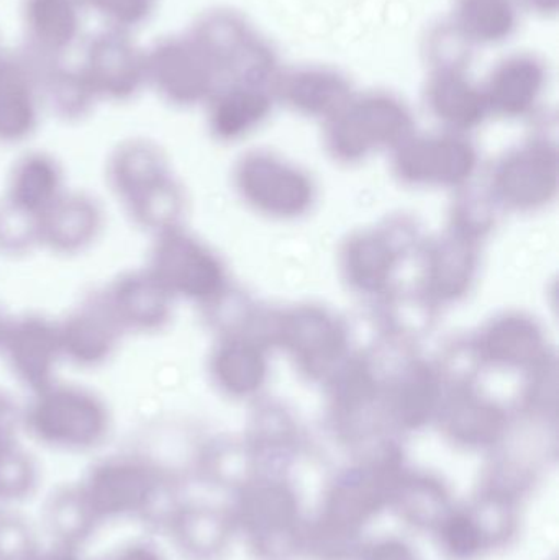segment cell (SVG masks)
Returning <instances> with one entry per match:
<instances>
[{"mask_svg": "<svg viewBox=\"0 0 559 560\" xmlns=\"http://www.w3.org/2000/svg\"><path fill=\"white\" fill-rule=\"evenodd\" d=\"M78 489L97 528L128 520L161 528L180 502L171 474L153 457L138 453L110 454L95 460Z\"/></svg>", "mask_w": 559, "mask_h": 560, "instance_id": "1", "label": "cell"}, {"mask_svg": "<svg viewBox=\"0 0 559 560\" xmlns=\"http://www.w3.org/2000/svg\"><path fill=\"white\" fill-rule=\"evenodd\" d=\"M112 428L107 400L88 385L56 378L22 405V433L58 453H92L107 443Z\"/></svg>", "mask_w": 559, "mask_h": 560, "instance_id": "2", "label": "cell"}, {"mask_svg": "<svg viewBox=\"0 0 559 560\" xmlns=\"http://www.w3.org/2000/svg\"><path fill=\"white\" fill-rule=\"evenodd\" d=\"M105 183L125 215L150 236L176 229L180 192L163 154L148 143L118 148L105 167Z\"/></svg>", "mask_w": 559, "mask_h": 560, "instance_id": "3", "label": "cell"}, {"mask_svg": "<svg viewBox=\"0 0 559 560\" xmlns=\"http://www.w3.org/2000/svg\"><path fill=\"white\" fill-rule=\"evenodd\" d=\"M236 536L259 560L299 555L307 518L298 490L281 476L263 474L235 493L230 506Z\"/></svg>", "mask_w": 559, "mask_h": 560, "instance_id": "4", "label": "cell"}, {"mask_svg": "<svg viewBox=\"0 0 559 560\" xmlns=\"http://www.w3.org/2000/svg\"><path fill=\"white\" fill-rule=\"evenodd\" d=\"M394 464H364L331 480L312 525L338 538L363 545L368 526L389 510L391 493L400 474Z\"/></svg>", "mask_w": 559, "mask_h": 560, "instance_id": "5", "label": "cell"}, {"mask_svg": "<svg viewBox=\"0 0 559 560\" xmlns=\"http://www.w3.org/2000/svg\"><path fill=\"white\" fill-rule=\"evenodd\" d=\"M519 532L521 506L476 492L471 502L449 510L432 538L445 560H482L508 548Z\"/></svg>", "mask_w": 559, "mask_h": 560, "instance_id": "6", "label": "cell"}, {"mask_svg": "<svg viewBox=\"0 0 559 560\" xmlns=\"http://www.w3.org/2000/svg\"><path fill=\"white\" fill-rule=\"evenodd\" d=\"M0 355L12 377L28 394L58 378L62 364L58 322L42 313H23L5 318Z\"/></svg>", "mask_w": 559, "mask_h": 560, "instance_id": "7", "label": "cell"}, {"mask_svg": "<svg viewBox=\"0 0 559 560\" xmlns=\"http://www.w3.org/2000/svg\"><path fill=\"white\" fill-rule=\"evenodd\" d=\"M62 362L82 371L105 368L127 336L108 310L101 290L85 295L58 322Z\"/></svg>", "mask_w": 559, "mask_h": 560, "instance_id": "8", "label": "cell"}, {"mask_svg": "<svg viewBox=\"0 0 559 560\" xmlns=\"http://www.w3.org/2000/svg\"><path fill=\"white\" fill-rule=\"evenodd\" d=\"M102 203L84 190H66L38 219V248L59 258H75L101 240Z\"/></svg>", "mask_w": 559, "mask_h": 560, "instance_id": "9", "label": "cell"}, {"mask_svg": "<svg viewBox=\"0 0 559 560\" xmlns=\"http://www.w3.org/2000/svg\"><path fill=\"white\" fill-rule=\"evenodd\" d=\"M161 529L184 560H223L238 539L230 509L210 503H177Z\"/></svg>", "mask_w": 559, "mask_h": 560, "instance_id": "10", "label": "cell"}, {"mask_svg": "<svg viewBox=\"0 0 559 560\" xmlns=\"http://www.w3.org/2000/svg\"><path fill=\"white\" fill-rule=\"evenodd\" d=\"M125 336H153L170 323L173 296L147 269H130L101 289Z\"/></svg>", "mask_w": 559, "mask_h": 560, "instance_id": "11", "label": "cell"}, {"mask_svg": "<svg viewBox=\"0 0 559 560\" xmlns=\"http://www.w3.org/2000/svg\"><path fill=\"white\" fill-rule=\"evenodd\" d=\"M154 280L173 296H196L209 285V265L193 240L180 233L179 226L151 236L147 265Z\"/></svg>", "mask_w": 559, "mask_h": 560, "instance_id": "12", "label": "cell"}, {"mask_svg": "<svg viewBox=\"0 0 559 560\" xmlns=\"http://www.w3.org/2000/svg\"><path fill=\"white\" fill-rule=\"evenodd\" d=\"M68 189L61 163L51 154L33 151L10 167L0 199L38 220Z\"/></svg>", "mask_w": 559, "mask_h": 560, "instance_id": "13", "label": "cell"}, {"mask_svg": "<svg viewBox=\"0 0 559 560\" xmlns=\"http://www.w3.org/2000/svg\"><path fill=\"white\" fill-rule=\"evenodd\" d=\"M455 505L449 487L427 474H400L391 493L389 512L406 528L432 535L443 516Z\"/></svg>", "mask_w": 559, "mask_h": 560, "instance_id": "14", "label": "cell"}, {"mask_svg": "<svg viewBox=\"0 0 559 560\" xmlns=\"http://www.w3.org/2000/svg\"><path fill=\"white\" fill-rule=\"evenodd\" d=\"M45 525L53 542L82 548L97 532L78 483L56 489L45 505Z\"/></svg>", "mask_w": 559, "mask_h": 560, "instance_id": "15", "label": "cell"}, {"mask_svg": "<svg viewBox=\"0 0 559 560\" xmlns=\"http://www.w3.org/2000/svg\"><path fill=\"white\" fill-rule=\"evenodd\" d=\"M39 467L20 441L0 446V510L15 509L35 495Z\"/></svg>", "mask_w": 559, "mask_h": 560, "instance_id": "16", "label": "cell"}, {"mask_svg": "<svg viewBox=\"0 0 559 560\" xmlns=\"http://www.w3.org/2000/svg\"><path fill=\"white\" fill-rule=\"evenodd\" d=\"M38 248V220L0 199V256L22 259Z\"/></svg>", "mask_w": 559, "mask_h": 560, "instance_id": "17", "label": "cell"}, {"mask_svg": "<svg viewBox=\"0 0 559 560\" xmlns=\"http://www.w3.org/2000/svg\"><path fill=\"white\" fill-rule=\"evenodd\" d=\"M39 549L35 526L15 509L0 510V560H33Z\"/></svg>", "mask_w": 559, "mask_h": 560, "instance_id": "18", "label": "cell"}, {"mask_svg": "<svg viewBox=\"0 0 559 560\" xmlns=\"http://www.w3.org/2000/svg\"><path fill=\"white\" fill-rule=\"evenodd\" d=\"M358 560H420V558L406 539L383 536V538L364 541Z\"/></svg>", "mask_w": 559, "mask_h": 560, "instance_id": "19", "label": "cell"}, {"mask_svg": "<svg viewBox=\"0 0 559 560\" xmlns=\"http://www.w3.org/2000/svg\"><path fill=\"white\" fill-rule=\"evenodd\" d=\"M22 433V405L0 387V446L19 440Z\"/></svg>", "mask_w": 559, "mask_h": 560, "instance_id": "20", "label": "cell"}, {"mask_svg": "<svg viewBox=\"0 0 559 560\" xmlns=\"http://www.w3.org/2000/svg\"><path fill=\"white\" fill-rule=\"evenodd\" d=\"M98 560H167L164 552L150 541H131Z\"/></svg>", "mask_w": 559, "mask_h": 560, "instance_id": "21", "label": "cell"}, {"mask_svg": "<svg viewBox=\"0 0 559 560\" xmlns=\"http://www.w3.org/2000/svg\"><path fill=\"white\" fill-rule=\"evenodd\" d=\"M33 560H85L82 556V548L75 546L61 545V542H53L48 548L39 549L38 555Z\"/></svg>", "mask_w": 559, "mask_h": 560, "instance_id": "22", "label": "cell"}, {"mask_svg": "<svg viewBox=\"0 0 559 560\" xmlns=\"http://www.w3.org/2000/svg\"><path fill=\"white\" fill-rule=\"evenodd\" d=\"M5 318H7V316L2 315V313H0V338H2L3 325H5Z\"/></svg>", "mask_w": 559, "mask_h": 560, "instance_id": "23", "label": "cell"}]
</instances>
